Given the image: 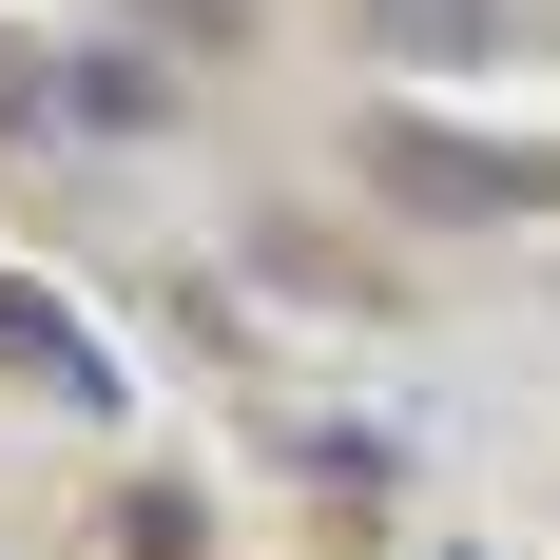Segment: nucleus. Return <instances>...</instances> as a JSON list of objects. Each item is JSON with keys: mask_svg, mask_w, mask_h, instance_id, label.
<instances>
[{"mask_svg": "<svg viewBox=\"0 0 560 560\" xmlns=\"http://www.w3.org/2000/svg\"><path fill=\"white\" fill-rule=\"evenodd\" d=\"M503 20H522V0H368L387 58H503Z\"/></svg>", "mask_w": 560, "mask_h": 560, "instance_id": "obj_2", "label": "nucleus"}, {"mask_svg": "<svg viewBox=\"0 0 560 560\" xmlns=\"http://www.w3.org/2000/svg\"><path fill=\"white\" fill-rule=\"evenodd\" d=\"M368 174H387L406 213H445V232L560 213V155H522V136H445V116H368Z\"/></svg>", "mask_w": 560, "mask_h": 560, "instance_id": "obj_1", "label": "nucleus"}, {"mask_svg": "<svg viewBox=\"0 0 560 560\" xmlns=\"http://www.w3.org/2000/svg\"><path fill=\"white\" fill-rule=\"evenodd\" d=\"M136 20H174V39H213V20H232V0H136Z\"/></svg>", "mask_w": 560, "mask_h": 560, "instance_id": "obj_3", "label": "nucleus"}]
</instances>
